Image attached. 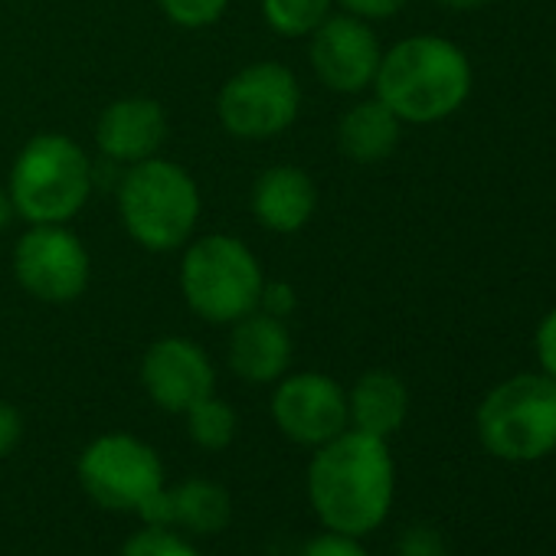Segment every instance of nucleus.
<instances>
[{
  "instance_id": "13",
  "label": "nucleus",
  "mask_w": 556,
  "mask_h": 556,
  "mask_svg": "<svg viewBox=\"0 0 556 556\" xmlns=\"http://www.w3.org/2000/svg\"><path fill=\"white\" fill-rule=\"evenodd\" d=\"M167 138V115L157 99L128 96L102 109L96 122V144L115 164H138L161 151Z\"/></svg>"
},
{
  "instance_id": "4",
  "label": "nucleus",
  "mask_w": 556,
  "mask_h": 556,
  "mask_svg": "<svg viewBox=\"0 0 556 556\" xmlns=\"http://www.w3.org/2000/svg\"><path fill=\"white\" fill-rule=\"evenodd\" d=\"M96 187L86 148L56 131L30 138L8 177V193L17 216L37 223H70L83 213Z\"/></svg>"
},
{
  "instance_id": "24",
  "label": "nucleus",
  "mask_w": 556,
  "mask_h": 556,
  "mask_svg": "<svg viewBox=\"0 0 556 556\" xmlns=\"http://www.w3.org/2000/svg\"><path fill=\"white\" fill-rule=\"evenodd\" d=\"M533 351L540 361V374L556 380V308L540 318L536 334H533Z\"/></svg>"
},
{
  "instance_id": "30",
  "label": "nucleus",
  "mask_w": 556,
  "mask_h": 556,
  "mask_svg": "<svg viewBox=\"0 0 556 556\" xmlns=\"http://www.w3.org/2000/svg\"><path fill=\"white\" fill-rule=\"evenodd\" d=\"M439 4H442L445 11H458V14H468V11H478V8H484L488 0H439Z\"/></svg>"
},
{
  "instance_id": "26",
  "label": "nucleus",
  "mask_w": 556,
  "mask_h": 556,
  "mask_svg": "<svg viewBox=\"0 0 556 556\" xmlns=\"http://www.w3.org/2000/svg\"><path fill=\"white\" fill-rule=\"evenodd\" d=\"M334 4H341L348 14L364 17V21H387L393 14H400L409 0H334Z\"/></svg>"
},
{
  "instance_id": "7",
  "label": "nucleus",
  "mask_w": 556,
  "mask_h": 556,
  "mask_svg": "<svg viewBox=\"0 0 556 556\" xmlns=\"http://www.w3.org/2000/svg\"><path fill=\"white\" fill-rule=\"evenodd\" d=\"M79 481L96 504L131 510L144 523L167 527L164 465L148 442L128 432L99 435L79 455Z\"/></svg>"
},
{
  "instance_id": "9",
  "label": "nucleus",
  "mask_w": 556,
  "mask_h": 556,
  "mask_svg": "<svg viewBox=\"0 0 556 556\" xmlns=\"http://www.w3.org/2000/svg\"><path fill=\"white\" fill-rule=\"evenodd\" d=\"M89 275V249L66 223H37L14 245V278L37 302L70 305L83 299Z\"/></svg>"
},
{
  "instance_id": "2",
  "label": "nucleus",
  "mask_w": 556,
  "mask_h": 556,
  "mask_svg": "<svg viewBox=\"0 0 556 556\" xmlns=\"http://www.w3.org/2000/svg\"><path fill=\"white\" fill-rule=\"evenodd\" d=\"M471 83V63L458 43L416 34L383 50L374 96L403 125H435L468 102Z\"/></svg>"
},
{
  "instance_id": "3",
  "label": "nucleus",
  "mask_w": 556,
  "mask_h": 556,
  "mask_svg": "<svg viewBox=\"0 0 556 556\" xmlns=\"http://www.w3.org/2000/svg\"><path fill=\"white\" fill-rule=\"evenodd\" d=\"M197 180L167 157L128 164L118 187V216L125 232L148 252L184 249L200 223Z\"/></svg>"
},
{
  "instance_id": "1",
  "label": "nucleus",
  "mask_w": 556,
  "mask_h": 556,
  "mask_svg": "<svg viewBox=\"0 0 556 556\" xmlns=\"http://www.w3.org/2000/svg\"><path fill=\"white\" fill-rule=\"evenodd\" d=\"M396 494V465L387 439L344 429L315 448L308 465V497L328 530L367 536L377 530Z\"/></svg>"
},
{
  "instance_id": "27",
  "label": "nucleus",
  "mask_w": 556,
  "mask_h": 556,
  "mask_svg": "<svg viewBox=\"0 0 556 556\" xmlns=\"http://www.w3.org/2000/svg\"><path fill=\"white\" fill-rule=\"evenodd\" d=\"M258 308H262L265 315H275V318L292 315V308H295V289H292L289 282H268V278H265V289H262Z\"/></svg>"
},
{
  "instance_id": "15",
  "label": "nucleus",
  "mask_w": 556,
  "mask_h": 556,
  "mask_svg": "<svg viewBox=\"0 0 556 556\" xmlns=\"http://www.w3.org/2000/svg\"><path fill=\"white\" fill-rule=\"evenodd\" d=\"M318 210V187L308 170L278 164L255 177L252 184V216L262 229L292 236L312 223Z\"/></svg>"
},
{
  "instance_id": "23",
  "label": "nucleus",
  "mask_w": 556,
  "mask_h": 556,
  "mask_svg": "<svg viewBox=\"0 0 556 556\" xmlns=\"http://www.w3.org/2000/svg\"><path fill=\"white\" fill-rule=\"evenodd\" d=\"M299 556H370V553L364 549L361 536H348V533L328 530V533L308 540Z\"/></svg>"
},
{
  "instance_id": "18",
  "label": "nucleus",
  "mask_w": 556,
  "mask_h": 556,
  "mask_svg": "<svg viewBox=\"0 0 556 556\" xmlns=\"http://www.w3.org/2000/svg\"><path fill=\"white\" fill-rule=\"evenodd\" d=\"M232 501L223 484L190 478L167 491V523H180L193 533H216L229 523Z\"/></svg>"
},
{
  "instance_id": "28",
  "label": "nucleus",
  "mask_w": 556,
  "mask_h": 556,
  "mask_svg": "<svg viewBox=\"0 0 556 556\" xmlns=\"http://www.w3.org/2000/svg\"><path fill=\"white\" fill-rule=\"evenodd\" d=\"M24 435V416L17 413L14 403L0 400V458H8Z\"/></svg>"
},
{
  "instance_id": "17",
  "label": "nucleus",
  "mask_w": 556,
  "mask_h": 556,
  "mask_svg": "<svg viewBox=\"0 0 556 556\" xmlns=\"http://www.w3.org/2000/svg\"><path fill=\"white\" fill-rule=\"evenodd\" d=\"M403 135V122L374 96L354 102L338 122V148L354 164H380L387 161Z\"/></svg>"
},
{
  "instance_id": "12",
  "label": "nucleus",
  "mask_w": 556,
  "mask_h": 556,
  "mask_svg": "<svg viewBox=\"0 0 556 556\" xmlns=\"http://www.w3.org/2000/svg\"><path fill=\"white\" fill-rule=\"evenodd\" d=\"M141 383L154 406H161L164 413L184 416L193 403L213 393L216 370L200 344H193L190 338L170 334V338L154 341L144 351Z\"/></svg>"
},
{
  "instance_id": "5",
  "label": "nucleus",
  "mask_w": 556,
  "mask_h": 556,
  "mask_svg": "<svg viewBox=\"0 0 556 556\" xmlns=\"http://www.w3.org/2000/svg\"><path fill=\"white\" fill-rule=\"evenodd\" d=\"M262 289L265 271L242 239L210 232L184 249L180 295L197 318L210 325H236L258 308Z\"/></svg>"
},
{
  "instance_id": "11",
  "label": "nucleus",
  "mask_w": 556,
  "mask_h": 556,
  "mask_svg": "<svg viewBox=\"0 0 556 556\" xmlns=\"http://www.w3.org/2000/svg\"><path fill=\"white\" fill-rule=\"evenodd\" d=\"M312 70L318 83L338 96H361L374 89L383 47L370 27V21L354 14H331L312 37Z\"/></svg>"
},
{
  "instance_id": "22",
  "label": "nucleus",
  "mask_w": 556,
  "mask_h": 556,
  "mask_svg": "<svg viewBox=\"0 0 556 556\" xmlns=\"http://www.w3.org/2000/svg\"><path fill=\"white\" fill-rule=\"evenodd\" d=\"M164 17L184 30H203V27H213L226 8L229 0H157Z\"/></svg>"
},
{
  "instance_id": "19",
  "label": "nucleus",
  "mask_w": 556,
  "mask_h": 556,
  "mask_svg": "<svg viewBox=\"0 0 556 556\" xmlns=\"http://www.w3.org/2000/svg\"><path fill=\"white\" fill-rule=\"evenodd\" d=\"M334 0H262V21L286 40L312 37L328 17Z\"/></svg>"
},
{
  "instance_id": "31",
  "label": "nucleus",
  "mask_w": 556,
  "mask_h": 556,
  "mask_svg": "<svg viewBox=\"0 0 556 556\" xmlns=\"http://www.w3.org/2000/svg\"><path fill=\"white\" fill-rule=\"evenodd\" d=\"M553 66H556V63H553Z\"/></svg>"
},
{
  "instance_id": "29",
  "label": "nucleus",
  "mask_w": 556,
  "mask_h": 556,
  "mask_svg": "<svg viewBox=\"0 0 556 556\" xmlns=\"http://www.w3.org/2000/svg\"><path fill=\"white\" fill-rule=\"evenodd\" d=\"M14 216H17L14 200H11L8 187H0V232H4V229L11 226V219H14Z\"/></svg>"
},
{
  "instance_id": "25",
  "label": "nucleus",
  "mask_w": 556,
  "mask_h": 556,
  "mask_svg": "<svg viewBox=\"0 0 556 556\" xmlns=\"http://www.w3.org/2000/svg\"><path fill=\"white\" fill-rule=\"evenodd\" d=\"M400 556H445V543L432 527H413L400 540Z\"/></svg>"
},
{
  "instance_id": "20",
  "label": "nucleus",
  "mask_w": 556,
  "mask_h": 556,
  "mask_svg": "<svg viewBox=\"0 0 556 556\" xmlns=\"http://www.w3.org/2000/svg\"><path fill=\"white\" fill-rule=\"evenodd\" d=\"M184 416H187V432H190V439H193L200 448H206V452H219V448H226V445L236 439L239 416H236V409H232L226 400H219L216 393H210V396H203L200 403H193Z\"/></svg>"
},
{
  "instance_id": "6",
  "label": "nucleus",
  "mask_w": 556,
  "mask_h": 556,
  "mask_svg": "<svg viewBox=\"0 0 556 556\" xmlns=\"http://www.w3.org/2000/svg\"><path fill=\"white\" fill-rule=\"evenodd\" d=\"M475 429L488 455L501 462H536L556 452V380L546 374L501 380L481 400Z\"/></svg>"
},
{
  "instance_id": "21",
  "label": "nucleus",
  "mask_w": 556,
  "mask_h": 556,
  "mask_svg": "<svg viewBox=\"0 0 556 556\" xmlns=\"http://www.w3.org/2000/svg\"><path fill=\"white\" fill-rule=\"evenodd\" d=\"M122 556H200V549L187 543L180 533L148 523L144 530L128 536V543L122 546Z\"/></svg>"
},
{
  "instance_id": "14",
  "label": "nucleus",
  "mask_w": 556,
  "mask_h": 556,
  "mask_svg": "<svg viewBox=\"0 0 556 556\" xmlns=\"http://www.w3.org/2000/svg\"><path fill=\"white\" fill-rule=\"evenodd\" d=\"M292 354H295V348H292L286 318H275V315H265L262 308H255L252 315H245L232 325L229 370L252 387L282 380L292 367Z\"/></svg>"
},
{
  "instance_id": "8",
  "label": "nucleus",
  "mask_w": 556,
  "mask_h": 556,
  "mask_svg": "<svg viewBox=\"0 0 556 556\" xmlns=\"http://www.w3.org/2000/svg\"><path fill=\"white\" fill-rule=\"evenodd\" d=\"M302 112V83L286 63H249L232 73L216 96L219 125L239 141L286 135Z\"/></svg>"
},
{
  "instance_id": "10",
  "label": "nucleus",
  "mask_w": 556,
  "mask_h": 556,
  "mask_svg": "<svg viewBox=\"0 0 556 556\" xmlns=\"http://www.w3.org/2000/svg\"><path fill=\"white\" fill-rule=\"evenodd\" d=\"M271 419L286 439L299 445H325L351 429L344 387L318 370L286 374L271 393Z\"/></svg>"
},
{
  "instance_id": "16",
  "label": "nucleus",
  "mask_w": 556,
  "mask_h": 556,
  "mask_svg": "<svg viewBox=\"0 0 556 556\" xmlns=\"http://www.w3.org/2000/svg\"><path fill=\"white\" fill-rule=\"evenodd\" d=\"M409 413V390L390 370H367L348 393L351 429L370 432L377 439H390L403 429Z\"/></svg>"
}]
</instances>
